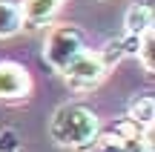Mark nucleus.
<instances>
[{
    "instance_id": "obj_1",
    "label": "nucleus",
    "mask_w": 155,
    "mask_h": 152,
    "mask_svg": "<svg viewBox=\"0 0 155 152\" xmlns=\"http://www.w3.org/2000/svg\"><path fill=\"white\" fill-rule=\"evenodd\" d=\"M98 135H101V118L86 103H63L55 109L49 121V138L58 147L92 152Z\"/></svg>"
},
{
    "instance_id": "obj_2",
    "label": "nucleus",
    "mask_w": 155,
    "mask_h": 152,
    "mask_svg": "<svg viewBox=\"0 0 155 152\" xmlns=\"http://www.w3.org/2000/svg\"><path fill=\"white\" fill-rule=\"evenodd\" d=\"M81 52H86V34H83V29L72 26V23H61V26L49 29L46 43H43V60L55 72H63Z\"/></svg>"
},
{
    "instance_id": "obj_3",
    "label": "nucleus",
    "mask_w": 155,
    "mask_h": 152,
    "mask_svg": "<svg viewBox=\"0 0 155 152\" xmlns=\"http://www.w3.org/2000/svg\"><path fill=\"white\" fill-rule=\"evenodd\" d=\"M61 75H63V80L69 83L72 92H92V89H98V86L104 83V78L109 72L104 69L98 52H89L86 49V52H81Z\"/></svg>"
},
{
    "instance_id": "obj_4",
    "label": "nucleus",
    "mask_w": 155,
    "mask_h": 152,
    "mask_svg": "<svg viewBox=\"0 0 155 152\" xmlns=\"http://www.w3.org/2000/svg\"><path fill=\"white\" fill-rule=\"evenodd\" d=\"M32 92V78H29L26 66L15 60H0V101H26Z\"/></svg>"
},
{
    "instance_id": "obj_5",
    "label": "nucleus",
    "mask_w": 155,
    "mask_h": 152,
    "mask_svg": "<svg viewBox=\"0 0 155 152\" xmlns=\"http://www.w3.org/2000/svg\"><path fill=\"white\" fill-rule=\"evenodd\" d=\"M66 0H23L20 6V17H23V29H43L61 15Z\"/></svg>"
},
{
    "instance_id": "obj_6",
    "label": "nucleus",
    "mask_w": 155,
    "mask_h": 152,
    "mask_svg": "<svg viewBox=\"0 0 155 152\" xmlns=\"http://www.w3.org/2000/svg\"><path fill=\"white\" fill-rule=\"evenodd\" d=\"M109 132L118 138L121 152H152V129H141L129 118L118 121Z\"/></svg>"
},
{
    "instance_id": "obj_7",
    "label": "nucleus",
    "mask_w": 155,
    "mask_h": 152,
    "mask_svg": "<svg viewBox=\"0 0 155 152\" xmlns=\"http://www.w3.org/2000/svg\"><path fill=\"white\" fill-rule=\"evenodd\" d=\"M138 46H141V37H135V34H124V37L106 40V43L101 46V49H95V52H98V57H101V63H104V69H106V72H112V69H115L121 60H127V57H135V55H138Z\"/></svg>"
},
{
    "instance_id": "obj_8",
    "label": "nucleus",
    "mask_w": 155,
    "mask_h": 152,
    "mask_svg": "<svg viewBox=\"0 0 155 152\" xmlns=\"http://www.w3.org/2000/svg\"><path fill=\"white\" fill-rule=\"evenodd\" d=\"M152 26H155V11L150 3H132L127 9V15H124V32L127 34L141 37V34L152 32Z\"/></svg>"
},
{
    "instance_id": "obj_9",
    "label": "nucleus",
    "mask_w": 155,
    "mask_h": 152,
    "mask_svg": "<svg viewBox=\"0 0 155 152\" xmlns=\"http://www.w3.org/2000/svg\"><path fill=\"white\" fill-rule=\"evenodd\" d=\"M127 118L141 129H152L155 124V98L152 95H135L127 106Z\"/></svg>"
},
{
    "instance_id": "obj_10",
    "label": "nucleus",
    "mask_w": 155,
    "mask_h": 152,
    "mask_svg": "<svg viewBox=\"0 0 155 152\" xmlns=\"http://www.w3.org/2000/svg\"><path fill=\"white\" fill-rule=\"evenodd\" d=\"M23 29V17H20V6L15 0H0V40L15 37Z\"/></svg>"
},
{
    "instance_id": "obj_11",
    "label": "nucleus",
    "mask_w": 155,
    "mask_h": 152,
    "mask_svg": "<svg viewBox=\"0 0 155 152\" xmlns=\"http://www.w3.org/2000/svg\"><path fill=\"white\" fill-rule=\"evenodd\" d=\"M138 63L144 66V72H155V37H152V32H147V34H141V46H138Z\"/></svg>"
},
{
    "instance_id": "obj_12",
    "label": "nucleus",
    "mask_w": 155,
    "mask_h": 152,
    "mask_svg": "<svg viewBox=\"0 0 155 152\" xmlns=\"http://www.w3.org/2000/svg\"><path fill=\"white\" fill-rule=\"evenodd\" d=\"M0 152H20V135L12 126L0 129Z\"/></svg>"
},
{
    "instance_id": "obj_13",
    "label": "nucleus",
    "mask_w": 155,
    "mask_h": 152,
    "mask_svg": "<svg viewBox=\"0 0 155 152\" xmlns=\"http://www.w3.org/2000/svg\"><path fill=\"white\" fill-rule=\"evenodd\" d=\"M92 152H121V144H118V138L112 135V132H101L95 147H92Z\"/></svg>"
}]
</instances>
